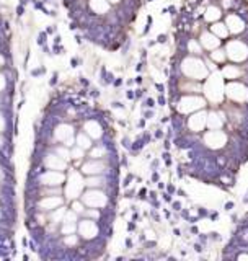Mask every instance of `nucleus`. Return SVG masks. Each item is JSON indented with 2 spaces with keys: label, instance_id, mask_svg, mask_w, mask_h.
I'll use <instances>...</instances> for the list:
<instances>
[{
  "label": "nucleus",
  "instance_id": "1",
  "mask_svg": "<svg viewBox=\"0 0 248 261\" xmlns=\"http://www.w3.org/2000/svg\"><path fill=\"white\" fill-rule=\"evenodd\" d=\"M80 201L85 204V207H95V209L108 204V197L100 188H88V191L80 194Z\"/></svg>",
  "mask_w": 248,
  "mask_h": 261
},
{
  "label": "nucleus",
  "instance_id": "2",
  "mask_svg": "<svg viewBox=\"0 0 248 261\" xmlns=\"http://www.w3.org/2000/svg\"><path fill=\"white\" fill-rule=\"evenodd\" d=\"M83 188H85V183H83V178L82 175L78 173V171L72 170L67 178V183H65V196H67V199H77L80 197V194L83 193Z\"/></svg>",
  "mask_w": 248,
  "mask_h": 261
},
{
  "label": "nucleus",
  "instance_id": "3",
  "mask_svg": "<svg viewBox=\"0 0 248 261\" xmlns=\"http://www.w3.org/2000/svg\"><path fill=\"white\" fill-rule=\"evenodd\" d=\"M77 230L82 235V238L91 240V238H95L96 235H98V224H96L95 219L83 217V220H80V222L77 224Z\"/></svg>",
  "mask_w": 248,
  "mask_h": 261
},
{
  "label": "nucleus",
  "instance_id": "4",
  "mask_svg": "<svg viewBox=\"0 0 248 261\" xmlns=\"http://www.w3.org/2000/svg\"><path fill=\"white\" fill-rule=\"evenodd\" d=\"M74 127L69 126V124H60L57 129L54 131V137L56 140H59V142H62L65 145V147H70V145L74 144Z\"/></svg>",
  "mask_w": 248,
  "mask_h": 261
},
{
  "label": "nucleus",
  "instance_id": "5",
  "mask_svg": "<svg viewBox=\"0 0 248 261\" xmlns=\"http://www.w3.org/2000/svg\"><path fill=\"white\" fill-rule=\"evenodd\" d=\"M41 183L44 186H60L65 183V175L57 170H47L44 175H41Z\"/></svg>",
  "mask_w": 248,
  "mask_h": 261
},
{
  "label": "nucleus",
  "instance_id": "6",
  "mask_svg": "<svg viewBox=\"0 0 248 261\" xmlns=\"http://www.w3.org/2000/svg\"><path fill=\"white\" fill-rule=\"evenodd\" d=\"M105 171V163L100 158H91L90 162L82 165V173L90 176V175H101Z\"/></svg>",
  "mask_w": 248,
  "mask_h": 261
},
{
  "label": "nucleus",
  "instance_id": "7",
  "mask_svg": "<svg viewBox=\"0 0 248 261\" xmlns=\"http://www.w3.org/2000/svg\"><path fill=\"white\" fill-rule=\"evenodd\" d=\"M44 165L47 170H57V171H64L67 168V160L60 158L57 153H49L44 158Z\"/></svg>",
  "mask_w": 248,
  "mask_h": 261
},
{
  "label": "nucleus",
  "instance_id": "8",
  "mask_svg": "<svg viewBox=\"0 0 248 261\" xmlns=\"http://www.w3.org/2000/svg\"><path fill=\"white\" fill-rule=\"evenodd\" d=\"M62 202H64V199H62L59 194H54V196H44L41 201H39V207H41L43 211H52L56 209V207L62 206Z\"/></svg>",
  "mask_w": 248,
  "mask_h": 261
},
{
  "label": "nucleus",
  "instance_id": "9",
  "mask_svg": "<svg viewBox=\"0 0 248 261\" xmlns=\"http://www.w3.org/2000/svg\"><path fill=\"white\" fill-rule=\"evenodd\" d=\"M83 129H85V134L90 135L91 139H100L103 135V129L98 124V121H87L83 124Z\"/></svg>",
  "mask_w": 248,
  "mask_h": 261
},
{
  "label": "nucleus",
  "instance_id": "10",
  "mask_svg": "<svg viewBox=\"0 0 248 261\" xmlns=\"http://www.w3.org/2000/svg\"><path fill=\"white\" fill-rule=\"evenodd\" d=\"M88 5H90L93 13H98V15L108 13V10H109V2L108 0H90Z\"/></svg>",
  "mask_w": 248,
  "mask_h": 261
},
{
  "label": "nucleus",
  "instance_id": "11",
  "mask_svg": "<svg viewBox=\"0 0 248 261\" xmlns=\"http://www.w3.org/2000/svg\"><path fill=\"white\" fill-rule=\"evenodd\" d=\"M83 183L87 188H101L105 184V178L101 175H90L83 180Z\"/></svg>",
  "mask_w": 248,
  "mask_h": 261
},
{
  "label": "nucleus",
  "instance_id": "12",
  "mask_svg": "<svg viewBox=\"0 0 248 261\" xmlns=\"http://www.w3.org/2000/svg\"><path fill=\"white\" fill-rule=\"evenodd\" d=\"M75 144L78 147H82L83 150H88V149H91V137L87 135L85 132H80V134L75 137Z\"/></svg>",
  "mask_w": 248,
  "mask_h": 261
},
{
  "label": "nucleus",
  "instance_id": "13",
  "mask_svg": "<svg viewBox=\"0 0 248 261\" xmlns=\"http://www.w3.org/2000/svg\"><path fill=\"white\" fill-rule=\"evenodd\" d=\"M65 207L64 206H59V207H56V209H52V214H51V220L54 224H57V222H62V217H64V214H65Z\"/></svg>",
  "mask_w": 248,
  "mask_h": 261
},
{
  "label": "nucleus",
  "instance_id": "14",
  "mask_svg": "<svg viewBox=\"0 0 248 261\" xmlns=\"http://www.w3.org/2000/svg\"><path fill=\"white\" fill-rule=\"evenodd\" d=\"M78 222V214L70 209V211H65L64 217H62V224H77Z\"/></svg>",
  "mask_w": 248,
  "mask_h": 261
},
{
  "label": "nucleus",
  "instance_id": "15",
  "mask_svg": "<svg viewBox=\"0 0 248 261\" xmlns=\"http://www.w3.org/2000/svg\"><path fill=\"white\" fill-rule=\"evenodd\" d=\"M83 157H85V150L82 147H78V145L70 150V158H74V160H82Z\"/></svg>",
  "mask_w": 248,
  "mask_h": 261
},
{
  "label": "nucleus",
  "instance_id": "16",
  "mask_svg": "<svg viewBox=\"0 0 248 261\" xmlns=\"http://www.w3.org/2000/svg\"><path fill=\"white\" fill-rule=\"evenodd\" d=\"M106 153V149L103 147V145H100V147H93L91 152H90V158H103Z\"/></svg>",
  "mask_w": 248,
  "mask_h": 261
},
{
  "label": "nucleus",
  "instance_id": "17",
  "mask_svg": "<svg viewBox=\"0 0 248 261\" xmlns=\"http://www.w3.org/2000/svg\"><path fill=\"white\" fill-rule=\"evenodd\" d=\"M72 211L75 212V214L82 215L83 211H85V204H83L82 201H77V199H72Z\"/></svg>",
  "mask_w": 248,
  "mask_h": 261
},
{
  "label": "nucleus",
  "instance_id": "18",
  "mask_svg": "<svg viewBox=\"0 0 248 261\" xmlns=\"http://www.w3.org/2000/svg\"><path fill=\"white\" fill-rule=\"evenodd\" d=\"M56 153H57L60 158L67 160V162L70 160V150H69V147H65V145H64V147H57V149H56Z\"/></svg>",
  "mask_w": 248,
  "mask_h": 261
},
{
  "label": "nucleus",
  "instance_id": "19",
  "mask_svg": "<svg viewBox=\"0 0 248 261\" xmlns=\"http://www.w3.org/2000/svg\"><path fill=\"white\" fill-rule=\"evenodd\" d=\"M83 217H87V219H98L100 217V212H98V209H95V207H90V209H85L83 211Z\"/></svg>",
  "mask_w": 248,
  "mask_h": 261
},
{
  "label": "nucleus",
  "instance_id": "20",
  "mask_svg": "<svg viewBox=\"0 0 248 261\" xmlns=\"http://www.w3.org/2000/svg\"><path fill=\"white\" fill-rule=\"evenodd\" d=\"M75 230H77V224H64L60 228V232L64 233V235H69V233H75Z\"/></svg>",
  "mask_w": 248,
  "mask_h": 261
},
{
  "label": "nucleus",
  "instance_id": "21",
  "mask_svg": "<svg viewBox=\"0 0 248 261\" xmlns=\"http://www.w3.org/2000/svg\"><path fill=\"white\" fill-rule=\"evenodd\" d=\"M64 242H65V245H69V246L77 245V235H75V233H69V235H65Z\"/></svg>",
  "mask_w": 248,
  "mask_h": 261
},
{
  "label": "nucleus",
  "instance_id": "22",
  "mask_svg": "<svg viewBox=\"0 0 248 261\" xmlns=\"http://www.w3.org/2000/svg\"><path fill=\"white\" fill-rule=\"evenodd\" d=\"M5 87H7V80H5V77H3V75L0 74V91H2Z\"/></svg>",
  "mask_w": 248,
  "mask_h": 261
},
{
  "label": "nucleus",
  "instance_id": "23",
  "mask_svg": "<svg viewBox=\"0 0 248 261\" xmlns=\"http://www.w3.org/2000/svg\"><path fill=\"white\" fill-rule=\"evenodd\" d=\"M167 41V36H165V34H160V36H158V43H165Z\"/></svg>",
  "mask_w": 248,
  "mask_h": 261
},
{
  "label": "nucleus",
  "instance_id": "24",
  "mask_svg": "<svg viewBox=\"0 0 248 261\" xmlns=\"http://www.w3.org/2000/svg\"><path fill=\"white\" fill-rule=\"evenodd\" d=\"M232 207H233V202H227L225 204V211H232Z\"/></svg>",
  "mask_w": 248,
  "mask_h": 261
},
{
  "label": "nucleus",
  "instance_id": "25",
  "mask_svg": "<svg viewBox=\"0 0 248 261\" xmlns=\"http://www.w3.org/2000/svg\"><path fill=\"white\" fill-rule=\"evenodd\" d=\"M3 126H5V122H3V118H2V116H0V131H2V129H3Z\"/></svg>",
  "mask_w": 248,
  "mask_h": 261
},
{
  "label": "nucleus",
  "instance_id": "26",
  "mask_svg": "<svg viewBox=\"0 0 248 261\" xmlns=\"http://www.w3.org/2000/svg\"><path fill=\"white\" fill-rule=\"evenodd\" d=\"M2 65H5V59H3V56H0V67Z\"/></svg>",
  "mask_w": 248,
  "mask_h": 261
},
{
  "label": "nucleus",
  "instance_id": "27",
  "mask_svg": "<svg viewBox=\"0 0 248 261\" xmlns=\"http://www.w3.org/2000/svg\"><path fill=\"white\" fill-rule=\"evenodd\" d=\"M243 202H248V191H246V194H245V197H243Z\"/></svg>",
  "mask_w": 248,
  "mask_h": 261
},
{
  "label": "nucleus",
  "instance_id": "28",
  "mask_svg": "<svg viewBox=\"0 0 248 261\" xmlns=\"http://www.w3.org/2000/svg\"><path fill=\"white\" fill-rule=\"evenodd\" d=\"M108 2H109V3H118L119 0H108Z\"/></svg>",
  "mask_w": 248,
  "mask_h": 261
},
{
  "label": "nucleus",
  "instance_id": "29",
  "mask_svg": "<svg viewBox=\"0 0 248 261\" xmlns=\"http://www.w3.org/2000/svg\"><path fill=\"white\" fill-rule=\"evenodd\" d=\"M0 145H2V137H0Z\"/></svg>",
  "mask_w": 248,
  "mask_h": 261
},
{
  "label": "nucleus",
  "instance_id": "30",
  "mask_svg": "<svg viewBox=\"0 0 248 261\" xmlns=\"http://www.w3.org/2000/svg\"><path fill=\"white\" fill-rule=\"evenodd\" d=\"M0 178H2V171H0Z\"/></svg>",
  "mask_w": 248,
  "mask_h": 261
}]
</instances>
